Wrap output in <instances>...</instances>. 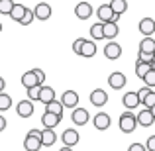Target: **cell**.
Masks as SVG:
<instances>
[{
    "label": "cell",
    "mask_w": 155,
    "mask_h": 151,
    "mask_svg": "<svg viewBox=\"0 0 155 151\" xmlns=\"http://www.w3.org/2000/svg\"><path fill=\"white\" fill-rule=\"evenodd\" d=\"M118 126H120V132L124 133H132L134 130L137 128V120H136V114L134 112H124L120 114V120H118Z\"/></svg>",
    "instance_id": "cell-1"
},
{
    "label": "cell",
    "mask_w": 155,
    "mask_h": 151,
    "mask_svg": "<svg viewBox=\"0 0 155 151\" xmlns=\"http://www.w3.org/2000/svg\"><path fill=\"white\" fill-rule=\"evenodd\" d=\"M96 16H98L100 24H118V20H120V16H116L112 12V8H110V4H102V6H98V10H96Z\"/></svg>",
    "instance_id": "cell-2"
},
{
    "label": "cell",
    "mask_w": 155,
    "mask_h": 151,
    "mask_svg": "<svg viewBox=\"0 0 155 151\" xmlns=\"http://www.w3.org/2000/svg\"><path fill=\"white\" fill-rule=\"evenodd\" d=\"M104 57L110 61H116L122 57V45L118 41H108L104 45Z\"/></svg>",
    "instance_id": "cell-3"
},
{
    "label": "cell",
    "mask_w": 155,
    "mask_h": 151,
    "mask_svg": "<svg viewBox=\"0 0 155 151\" xmlns=\"http://www.w3.org/2000/svg\"><path fill=\"white\" fill-rule=\"evenodd\" d=\"M126 83H128V79H126V75L122 71H114L112 75L108 77L110 88H116V90H122V88L126 87Z\"/></svg>",
    "instance_id": "cell-4"
},
{
    "label": "cell",
    "mask_w": 155,
    "mask_h": 151,
    "mask_svg": "<svg viewBox=\"0 0 155 151\" xmlns=\"http://www.w3.org/2000/svg\"><path fill=\"white\" fill-rule=\"evenodd\" d=\"M122 102H124V106L132 112L134 108H137V106H141V100L140 96H137V90H128L124 96H122Z\"/></svg>",
    "instance_id": "cell-5"
},
{
    "label": "cell",
    "mask_w": 155,
    "mask_h": 151,
    "mask_svg": "<svg viewBox=\"0 0 155 151\" xmlns=\"http://www.w3.org/2000/svg\"><path fill=\"white\" fill-rule=\"evenodd\" d=\"M61 104H63V108L75 110L77 106H79V94H77L75 90H65L63 94H61Z\"/></svg>",
    "instance_id": "cell-6"
},
{
    "label": "cell",
    "mask_w": 155,
    "mask_h": 151,
    "mask_svg": "<svg viewBox=\"0 0 155 151\" xmlns=\"http://www.w3.org/2000/svg\"><path fill=\"white\" fill-rule=\"evenodd\" d=\"M92 14H94V10H92V4L91 2H79L75 6V16L79 20H88Z\"/></svg>",
    "instance_id": "cell-7"
},
{
    "label": "cell",
    "mask_w": 155,
    "mask_h": 151,
    "mask_svg": "<svg viewBox=\"0 0 155 151\" xmlns=\"http://www.w3.org/2000/svg\"><path fill=\"white\" fill-rule=\"evenodd\" d=\"M91 104L92 106H106V102H108V94H106V90H102V88H94V90L91 92Z\"/></svg>",
    "instance_id": "cell-8"
},
{
    "label": "cell",
    "mask_w": 155,
    "mask_h": 151,
    "mask_svg": "<svg viewBox=\"0 0 155 151\" xmlns=\"http://www.w3.org/2000/svg\"><path fill=\"white\" fill-rule=\"evenodd\" d=\"M34 16L38 20H41V22H45V20L51 18V6L47 2H39L38 6L34 8Z\"/></svg>",
    "instance_id": "cell-9"
},
{
    "label": "cell",
    "mask_w": 155,
    "mask_h": 151,
    "mask_svg": "<svg viewBox=\"0 0 155 151\" xmlns=\"http://www.w3.org/2000/svg\"><path fill=\"white\" fill-rule=\"evenodd\" d=\"M16 112H18L20 118H30L34 114V102L31 100H20L18 106H16Z\"/></svg>",
    "instance_id": "cell-10"
},
{
    "label": "cell",
    "mask_w": 155,
    "mask_h": 151,
    "mask_svg": "<svg viewBox=\"0 0 155 151\" xmlns=\"http://www.w3.org/2000/svg\"><path fill=\"white\" fill-rule=\"evenodd\" d=\"M137 30H140L145 38H151L155 34V20L153 18H143L140 22V26H137Z\"/></svg>",
    "instance_id": "cell-11"
},
{
    "label": "cell",
    "mask_w": 155,
    "mask_h": 151,
    "mask_svg": "<svg viewBox=\"0 0 155 151\" xmlns=\"http://www.w3.org/2000/svg\"><path fill=\"white\" fill-rule=\"evenodd\" d=\"M71 120L75 122V126H84L88 122V110L87 108H75L71 114Z\"/></svg>",
    "instance_id": "cell-12"
},
{
    "label": "cell",
    "mask_w": 155,
    "mask_h": 151,
    "mask_svg": "<svg viewBox=\"0 0 155 151\" xmlns=\"http://www.w3.org/2000/svg\"><path fill=\"white\" fill-rule=\"evenodd\" d=\"M79 132L77 130H65L63 132V136H61V140H63V143H65V147H73V145H77L79 143Z\"/></svg>",
    "instance_id": "cell-13"
},
{
    "label": "cell",
    "mask_w": 155,
    "mask_h": 151,
    "mask_svg": "<svg viewBox=\"0 0 155 151\" xmlns=\"http://www.w3.org/2000/svg\"><path fill=\"white\" fill-rule=\"evenodd\" d=\"M136 120H137V124L140 126H143V128H149V126L153 124V116H151V110H147V108H141L140 112H137V116H136Z\"/></svg>",
    "instance_id": "cell-14"
},
{
    "label": "cell",
    "mask_w": 155,
    "mask_h": 151,
    "mask_svg": "<svg viewBox=\"0 0 155 151\" xmlns=\"http://www.w3.org/2000/svg\"><path fill=\"white\" fill-rule=\"evenodd\" d=\"M41 122H43V130H55L57 126H59V122H61V116H55V114L43 112Z\"/></svg>",
    "instance_id": "cell-15"
},
{
    "label": "cell",
    "mask_w": 155,
    "mask_h": 151,
    "mask_svg": "<svg viewBox=\"0 0 155 151\" xmlns=\"http://www.w3.org/2000/svg\"><path fill=\"white\" fill-rule=\"evenodd\" d=\"M92 124H94V128L96 130H108L110 128V116L108 114H104V112H100V114H96L94 118H92Z\"/></svg>",
    "instance_id": "cell-16"
},
{
    "label": "cell",
    "mask_w": 155,
    "mask_h": 151,
    "mask_svg": "<svg viewBox=\"0 0 155 151\" xmlns=\"http://www.w3.org/2000/svg\"><path fill=\"white\" fill-rule=\"evenodd\" d=\"M53 100H55V90H53L51 87H47V84H41V87H39V102L49 104Z\"/></svg>",
    "instance_id": "cell-17"
},
{
    "label": "cell",
    "mask_w": 155,
    "mask_h": 151,
    "mask_svg": "<svg viewBox=\"0 0 155 151\" xmlns=\"http://www.w3.org/2000/svg\"><path fill=\"white\" fill-rule=\"evenodd\" d=\"M24 149H26V151H39V149H41V141H39V137L28 133L26 140H24Z\"/></svg>",
    "instance_id": "cell-18"
},
{
    "label": "cell",
    "mask_w": 155,
    "mask_h": 151,
    "mask_svg": "<svg viewBox=\"0 0 155 151\" xmlns=\"http://www.w3.org/2000/svg\"><path fill=\"white\" fill-rule=\"evenodd\" d=\"M140 53L145 55H155V39L153 38H143L140 41Z\"/></svg>",
    "instance_id": "cell-19"
},
{
    "label": "cell",
    "mask_w": 155,
    "mask_h": 151,
    "mask_svg": "<svg viewBox=\"0 0 155 151\" xmlns=\"http://www.w3.org/2000/svg\"><path fill=\"white\" fill-rule=\"evenodd\" d=\"M102 28H104V39H110V41H114V39H116V35L120 34L118 24L108 22V24H102Z\"/></svg>",
    "instance_id": "cell-20"
},
{
    "label": "cell",
    "mask_w": 155,
    "mask_h": 151,
    "mask_svg": "<svg viewBox=\"0 0 155 151\" xmlns=\"http://www.w3.org/2000/svg\"><path fill=\"white\" fill-rule=\"evenodd\" d=\"M39 141H41L43 147H51V145L57 141L55 132H53V130H41V137H39Z\"/></svg>",
    "instance_id": "cell-21"
},
{
    "label": "cell",
    "mask_w": 155,
    "mask_h": 151,
    "mask_svg": "<svg viewBox=\"0 0 155 151\" xmlns=\"http://www.w3.org/2000/svg\"><path fill=\"white\" fill-rule=\"evenodd\" d=\"M94 55H96V43L92 41V39H84L83 49H81V57L91 59V57H94Z\"/></svg>",
    "instance_id": "cell-22"
},
{
    "label": "cell",
    "mask_w": 155,
    "mask_h": 151,
    "mask_svg": "<svg viewBox=\"0 0 155 151\" xmlns=\"http://www.w3.org/2000/svg\"><path fill=\"white\" fill-rule=\"evenodd\" d=\"M22 84H24L26 90H28V88H34V87H39L34 71H26V73H24V75H22Z\"/></svg>",
    "instance_id": "cell-23"
},
{
    "label": "cell",
    "mask_w": 155,
    "mask_h": 151,
    "mask_svg": "<svg viewBox=\"0 0 155 151\" xmlns=\"http://www.w3.org/2000/svg\"><path fill=\"white\" fill-rule=\"evenodd\" d=\"M110 8L116 16H122L126 10H128V2L126 0H110Z\"/></svg>",
    "instance_id": "cell-24"
},
{
    "label": "cell",
    "mask_w": 155,
    "mask_h": 151,
    "mask_svg": "<svg viewBox=\"0 0 155 151\" xmlns=\"http://www.w3.org/2000/svg\"><path fill=\"white\" fill-rule=\"evenodd\" d=\"M91 38H92V41H100V39H104V28H102L100 22H96V24L91 26Z\"/></svg>",
    "instance_id": "cell-25"
},
{
    "label": "cell",
    "mask_w": 155,
    "mask_h": 151,
    "mask_svg": "<svg viewBox=\"0 0 155 151\" xmlns=\"http://www.w3.org/2000/svg\"><path fill=\"white\" fill-rule=\"evenodd\" d=\"M45 112L63 118V104H61L59 100H53V102H49V104H45Z\"/></svg>",
    "instance_id": "cell-26"
},
{
    "label": "cell",
    "mask_w": 155,
    "mask_h": 151,
    "mask_svg": "<svg viewBox=\"0 0 155 151\" xmlns=\"http://www.w3.org/2000/svg\"><path fill=\"white\" fill-rule=\"evenodd\" d=\"M26 10L28 8L24 6V4H14V6H12V12L8 16H10L12 20H16V22H20V20L24 18V14H26Z\"/></svg>",
    "instance_id": "cell-27"
},
{
    "label": "cell",
    "mask_w": 155,
    "mask_h": 151,
    "mask_svg": "<svg viewBox=\"0 0 155 151\" xmlns=\"http://www.w3.org/2000/svg\"><path fill=\"white\" fill-rule=\"evenodd\" d=\"M149 71H151V63H141V61H137V63H136V75L140 77L141 80H143V77L147 75Z\"/></svg>",
    "instance_id": "cell-28"
},
{
    "label": "cell",
    "mask_w": 155,
    "mask_h": 151,
    "mask_svg": "<svg viewBox=\"0 0 155 151\" xmlns=\"http://www.w3.org/2000/svg\"><path fill=\"white\" fill-rule=\"evenodd\" d=\"M10 106H12V96L6 92H0V112H6Z\"/></svg>",
    "instance_id": "cell-29"
},
{
    "label": "cell",
    "mask_w": 155,
    "mask_h": 151,
    "mask_svg": "<svg viewBox=\"0 0 155 151\" xmlns=\"http://www.w3.org/2000/svg\"><path fill=\"white\" fill-rule=\"evenodd\" d=\"M141 106H143V108H147V110L153 108V106H155V90H151L143 100H141Z\"/></svg>",
    "instance_id": "cell-30"
},
{
    "label": "cell",
    "mask_w": 155,
    "mask_h": 151,
    "mask_svg": "<svg viewBox=\"0 0 155 151\" xmlns=\"http://www.w3.org/2000/svg\"><path fill=\"white\" fill-rule=\"evenodd\" d=\"M16 2H12V0H0V14H10L12 12V6H14Z\"/></svg>",
    "instance_id": "cell-31"
},
{
    "label": "cell",
    "mask_w": 155,
    "mask_h": 151,
    "mask_svg": "<svg viewBox=\"0 0 155 151\" xmlns=\"http://www.w3.org/2000/svg\"><path fill=\"white\" fill-rule=\"evenodd\" d=\"M34 20H35L34 10H30V8H28V10H26V14H24V18L20 20V24H22V26H30V24L34 22Z\"/></svg>",
    "instance_id": "cell-32"
},
{
    "label": "cell",
    "mask_w": 155,
    "mask_h": 151,
    "mask_svg": "<svg viewBox=\"0 0 155 151\" xmlns=\"http://www.w3.org/2000/svg\"><path fill=\"white\" fill-rule=\"evenodd\" d=\"M143 83H145V87H149V88L155 87V71H153V69L143 77Z\"/></svg>",
    "instance_id": "cell-33"
},
{
    "label": "cell",
    "mask_w": 155,
    "mask_h": 151,
    "mask_svg": "<svg viewBox=\"0 0 155 151\" xmlns=\"http://www.w3.org/2000/svg\"><path fill=\"white\" fill-rule=\"evenodd\" d=\"M28 100H39V87H34V88H28Z\"/></svg>",
    "instance_id": "cell-34"
},
{
    "label": "cell",
    "mask_w": 155,
    "mask_h": 151,
    "mask_svg": "<svg viewBox=\"0 0 155 151\" xmlns=\"http://www.w3.org/2000/svg\"><path fill=\"white\" fill-rule=\"evenodd\" d=\"M83 43H84V38H77L75 41H73V51H75L77 55H81V49H83Z\"/></svg>",
    "instance_id": "cell-35"
},
{
    "label": "cell",
    "mask_w": 155,
    "mask_h": 151,
    "mask_svg": "<svg viewBox=\"0 0 155 151\" xmlns=\"http://www.w3.org/2000/svg\"><path fill=\"white\" fill-rule=\"evenodd\" d=\"M31 71H34L35 79H38V84H39V87H41V84H43V80H45V73H43L41 69H31Z\"/></svg>",
    "instance_id": "cell-36"
},
{
    "label": "cell",
    "mask_w": 155,
    "mask_h": 151,
    "mask_svg": "<svg viewBox=\"0 0 155 151\" xmlns=\"http://www.w3.org/2000/svg\"><path fill=\"white\" fill-rule=\"evenodd\" d=\"M151 90H153V88H149V87H145V84H143V87H141L140 90H137V96H140V100H143V98H145V96H147Z\"/></svg>",
    "instance_id": "cell-37"
},
{
    "label": "cell",
    "mask_w": 155,
    "mask_h": 151,
    "mask_svg": "<svg viewBox=\"0 0 155 151\" xmlns=\"http://www.w3.org/2000/svg\"><path fill=\"white\" fill-rule=\"evenodd\" d=\"M145 151H155V136H149L145 141Z\"/></svg>",
    "instance_id": "cell-38"
},
{
    "label": "cell",
    "mask_w": 155,
    "mask_h": 151,
    "mask_svg": "<svg viewBox=\"0 0 155 151\" xmlns=\"http://www.w3.org/2000/svg\"><path fill=\"white\" fill-rule=\"evenodd\" d=\"M128 151H145V145L143 143H132L128 147Z\"/></svg>",
    "instance_id": "cell-39"
},
{
    "label": "cell",
    "mask_w": 155,
    "mask_h": 151,
    "mask_svg": "<svg viewBox=\"0 0 155 151\" xmlns=\"http://www.w3.org/2000/svg\"><path fill=\"white\" fill-rule=\"evenodd\" d=\"M4 130H6V118L0 114V132H4Z\"/></svg>",
    "instance_id": "cell-40"
},
{
    "label": "cell",
    "mask_w": 155,
    "mask_h": 151,
    "mask_svg": "<svg viewBox=\"0 0 155 151\" xmlns=\"http://www.w3.org/2000/svg\"><path fill=\"white\" fill-rule=\"evenodd\" d=\"M30 136H35V137H41V130H30Z\"/></svg>",
    "instance_id": "cell-41"
},
{
    "label": "cell",
    "mask_w": 155,
    "mask_h": 151,
    "mask_svg": "<svg viewBox=\"0 0 155 151\" xmlns=\"http://www.w3.org/2000/svg\"><path fill=\"white\" fill-rule=\"evenodd\" d=\"M4 88H6V80L0 77V92H4Z\"/></svg>",
    "instance_id": "cell-42"
},
{
    "label": "cell",
    "mask_w": 155,
    "mask_h": 151,
    "mask_svg": "<svg viewBox=\"0 0 155 151\" xmlns=\"http://www.w3.org/2000/svg\"><path fill=\"white\" fill-rule=\"evenodd\" d=\"M151 69L155 71V55H153V59H151Z\"/></svg>",
    "instance_id": "cell-43"
},
{
    "label": "cell",
    "mask_w": 155,
    "mask_h": 151,
    "mask_svg": "<svg viewBox=\"0 0 155 151\" xmlns=\"http://www.w3.org/2000/svg\"><path fill=\"white\" fill-rule=\"evenodd\" d=\"M151 116H153V120H155V106L151 108Z\"/></svg>",
    "instance_id": "cell-44"
},
{
    "label": "cell",
    "mask_w": 155,
    "mask_h": 151,
    "mask_svg": "<svg viewBox=\"0 0 155 151\" xmlns=\"http://www.w3.org/2000/svg\"><path fill=\"white\" fill-rule=\"evenodd\" d=\"M59 151H73L71 147H63V149H59Z\"/></svg>",
    "instance_id": "cell-45"
},
{
    "label": "cell",
    "mask_w": 155,
    "mask_h": 151,
    "mask_svg": "<svg viewBox=\"0 0 155 151\" xmlns=\"http://www.w3.org/2000/svg\"><path fill=\"white\" fill-rule=\"evenodd\" d=\"M0 31H2V24H0Z\"/></svg>",
    "instance_id": "cell-46"
}]
</instances>
